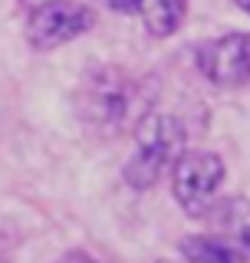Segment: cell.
<instances>
[{
	"label": "cell",
	"instance_id": "9c48e42d",
	"mask_svg": "<svg viewBox=\"0 0 250 263\" xmlns=\"http://www.w3.org/2000/svg\"><path fill=\"white\" fill-rule=\"evenodd\" d=\"M99 4H102L109 13H122V16L138 13V0H99Z\"/></svg>",
	"mask_w": 250,
	"mask_h": 263
},
{
	"label": "cell",
	"instance_id": "7c38bea8",
	"mask_svg": "<svg viewBox=\"0 0 250 263\" xmlns=\"http://www.w3.org/2000/svg\"><path fill=\"white\" fill-rule=\"evenodd\" d=\"M40 4H46V0H20L23 10H33V7H40Z\"/></svg>",
	"mask_w": 250,
	"mask_h": 263
},
{
	"label": "cell",
	"instance_id": "30bf717a",
	"mask_svg": "<svg viewBox=\"0 0 250 263\" xmlns=\"http://www.w3.org/2000/svg\"><path fill=\"white\" fill-rule=\"evenodd\" d=\"M53 263H99L93 253H86V250H69V253H63L60 260H53Z\"/></svg>",
	"mask_w": 250,
	"mask_h": 263
},
{
	"label": "cell",
	"instance_id": "ba28073f",
	"mask_svg": "<svg viewBox=\"0 0 250 263\" xmlns=\"http://www.w3.org/2000/svg\"><path fill=\"white\" fill-rule=\"evenodd\" d=\"M138 20L148 36L168 40L188 20V0H138Z\"/></svg>",
	"mask_w": 250,
	"mask_h": 263
},
{
	"label": "cell",
	"instance_id": "8992f818",
	"mask_svg": "<svg viewBox=\"0 0 250 263\" xmlns=\"http://www.w3.org/2000/svg\"><path fill=\"white\" fill-rule=\"evenodd\" d=\"M201 220L214 230V234L234 240L237 247H244V250L250 253V197L247 194L218 197V201L204 211Z\"/></svg>",
	"mask_w": 250,
	"mask_h": 263
},
{
	"label": "cell",
	"instance_id": "3957f363",
	"mask_svg": "<svg viewBox=\"0 0 250 263\" xmlns=\"http://www.w3.org/2000/svg\"><path fill=\"white\" fill-rule=\"evenodd\" d=\"M171 194L185 208L188 217H204V211L218 201L221 184L227 181V164L218 152L185 148L171 168Z\"/></svg>",
	"mask_w": 250,
	"mask_h": 263
},
{
	"label": "cell",
	"instance_id": "4fadbf2b",
	"mask_svg": "<svg viewBox=\"0 0 250 263\" xmlns=\"http://www.w3.org/2000/svg\"><path fill=\"white\" fill-rule=\"evenodd\" d=\"M155 263H178V260H155ZM181 263H185V260H181Z\"/></svg>",
	"mask_w": 250,
	"mask_h": 263
},
{
	"label": "cell",
	"instance_id": "6da1fadb",
	"mask_svg": "<svg viewBox=\"0 0 250 263\" xmlns=\"http://www.w3.org/2000/svg\"><path fill=\"white\" fill-rule=\"evenodd\" d=\"M138 102V82L129 69L112 63H99L79 76V86L73 92L76 115L89 128L112 135L132 119V109Z\"/></svg>",
	"mask_w": 250,
	"mask_h": 263
},
{
	"label": "cell",
	"instance_id": "277c9868",
	"mask_svg": "<svg viewBox=\"0 0 250 263\" xmlns=\"http://www.w3.org/2000/svg\"><path fill=\"white\" fill-rule=\"evenodd\" d=\"M96 27V10L82 0H46L27 10L23 36L33 53H53Z\"/></svg>",
	"mask_w": 250,
	"mask_h": 263
},
{
	"label": "cell",
	"instance_id": "5b68a950",
	"mask_svg": "<svg viewBox=\"0 0 250 263\" xmlns=\"http://www.w3.org/2000/svg\"><path fill=\"white\" fill-rule=\"evenodd\" d=\"M198 72L218 89H237L250 82V30H230L194 46Z\"/></svg>",
	"mask_w": 250,
	"mask_h": 263
},
{
	"label": "cell",
	"instance_id": "8fae6325",
	"mask_svg": "<svg viewBox=\"0 0 250 263\" xmlns=\"http://www.w3.org/2000/svg\"><path fill=\"white\" fill-rule=\"evenodd\" d=\"M230 4H234V7H237V10H244V13L250 16V0H230Z\"/></svg>",
	"mask_w": 250,
	"mask_h": 263
},
{
	"label": "cell",
	"instance_id": "7a4b0ae2",
	"mask_svg": "<svg viewBox=\"0 0 250 263\" xmlns=\"http://www.w3.org/2000/svg\"><path fill=\"white\" fill-rule=\"evenodd\" d=\"M185 152V125L171 112H145L135 122V148L122 164V181L132 191H152Z\"/></svg>",
	"mask_w": 250,
	"mask_h": 263
},
{
	"label": "cell",
	"instance_id": "52a82bcc",
	"mask_svg": "<svg viewBox=\"0 0 250 263\" xmlns=\"http://www.w3.org/2000/svg\"><path fill=\"white\" fill-rule=\"evenodd\" d=\"M178 253L185 263H250V253L244 247H237L234 240L214 234H188L178 243Z\"/></svg>",
	"mask_w": 250,
	"mask_h": 263
}]
</instances>
